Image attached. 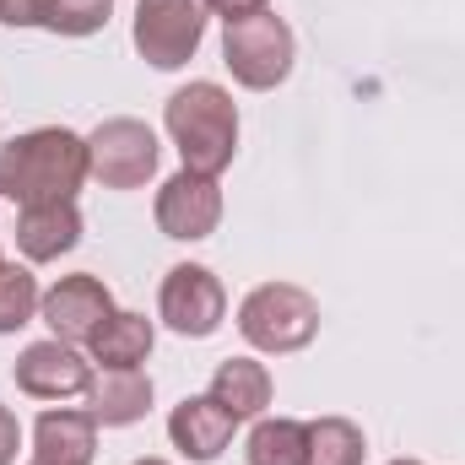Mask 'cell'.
I'll use <instances>...</instances> for the list:
<instances>
[{
    "instance_id": "cell-1",
    "label": "cell",
    "mask_w": 465,
    "mask_h": 465,
    "mask_svg": "<svg viewBox=\"0 0 465 465\" xmlns=\"http://www.w3.org/2000/svg\"><path fill=\"white\" fill-rule=\"evenodd\" d=\"M87 135L65 124H44L27 135H11L0 146V195L22 206H49V201H76L87 184Z\"/></svg>"
},
{
    "instance_id": "cell-2",
    "label": "cell",
    "mask_w": 465,
    "mask_h": 465,
    "mask_svg": "<svg viewBox=\"0 0 465 465\" xmlns=\"http://www.w3.org/2000/svg\"><path fill=\"white\" fill-rule=\"evenodd\" d=\"M163 124L184 157V168L195 173H212L223 179V168H232V152H238V109H232V93L217 82H190L168 98Z\"/></svg>"
},
{
    "instance_id": "cell-3",
    "label": "cell",
    "mask_w": 465,
    "mask_h": 465,
    "mask_svg": "<svg viewBox=\"0 0 465 465\" xmlns=\"http://www.w3.org/2000/svg\"><path fill=\"white\" fill-rule=\"evenodd\" d=\"M238 336L265 357L303 351L320 336V303L298 282H260L238 303Z\"/></svg>"
},
{
    "instance_id": "cell-4",
    "label": "cell",
    "mask_w": 465,
    "mask_h": 465,
    "mask_svg": "<svg viewBox=\"0 0 465 465\" xmlns=\"http://www.w3.org/2000/svg\"><path fill=\"white\" fill-rule=\"evenodd\" d=\"M292 60H298V38L276 11H260V16H243V22L223 27V65L249 93L282 87L292 76Z\"/></svg>"
},
{
    "instance_id": "cell-5",
    "label": "cell",
    "mask_w": 465,
    "mask_h": 465,
    "mask_svg": "<svg viewBox=\"0 0 465 465\" xmlns=\"http://www.w3.org/2000/svg\"><path fill=\"white\" fill-rule=\"evenodd\" d=\"M206 0H135V54L152 65V71H179L195 60L201 38H206Z\"/></svg>"
},
{
    "instance_id": "cell-6",
    "label": "cell",
    "mask_w": 465,
    "mask_h": 465,
    "mask_svg": "<svg viewBox=\"0 0 465 465\" xmlns=\"http://www.w3.org/2000/svg\"><path fill=\"white\" fill-rule=\"evenodd\" d=\"M157 314L173 336H190V341H206L223 331L228 320V287L217 282V271L206 265H173L163 276V292H157Z\"/></svg>"
},
{
    "instance_id": "cell-7",
    "label": "cell",
    "mask_w": 465,
    "mask_h": 465,
    "mask_svg": "<svg viewBox=\"0 0 465 465\" xmlns=\"http://www.w3.org/2000/svg\"><path fill=\"white\" fill-rule=\"evenodd\" d=\"M87 173L104 190H141L157 173V135L141 119H104L87 135Z\"/></svg>"
},
{
    "instance_id": "cell-8",
    "label": "cell",
    "mask_w": 465,
    "mask_h": 465,
    "mask_svg": "<svg viewBox=\"0 0 465 465\" xmlns=\"http://www.w3.org/2000/svg\"><path fill=\"white\" fill-rule=\"evenodd\" d=\"M114 314V292L104 287V276L93 271H76V276H60L44 303H38V320L49 325L54 341H71V347H87L93 331Z\"/></svg>"
},
{
    "instance_id": "cell-9",
    "label": "cell",
    "mask_w": 465,
    "mask_h": 465,
    "mask_svg": "<svg viewBox=\"0 0 465 465\" xmlns=\"http://www.w3.org/2000/svg\"><path fill=\"white\" fill-rule=\"evenodd\" d=\"M157 228L179 243H201L212 238L223 223V184L212 173H195V168H179L173 179H163L157 190Z\"/></svg>"
},
{
    "instance_id": "cell-10",
    "label": "cell",
    "mask_w": 465,
    "mask_h": 465,
    "mask_svg": "<svg viewBox=\"0 0 465 465\" xmlns=\"http://www.w3.org/2000/svg\"><path fill=\"white\" fill-rule=\"evenodd\" d=\"M11 379H16V390L33 395V401H71V395H87L98 373H93V362L71 347V341H54V336H49V341L22 347Z\"/></svg>"
},
{
    "instance_id": "cell-11",
    "label": "cell",
    "mask_w": 465,
    "mask_h": 465,
    "mask_svg": "<svg viewBox=\"0 0 465 465\" xmlns=\"http://www.w3.org/2000/svg\"><path fill=\"white\" fill-rule=\"evenodd\" d=\"M232 428H238V422H232L212 395H184V401L168 411V439H173V450L195 465L217 460L232 444Z\"/></svg>"
},
{
    "instance_id": "cell-12",
    "label": "cell",
    "mask_w": 465,
    "mask_h": 465,
    "mask_svg": "<svg viewBox=\"0 0 465 465\" xmlns=\"http://www.w3.org/2000/svg\"><path fill=\"white\" fill-rule=\"evenodd\" d=\"M82 243V212L76 201H49V206H22L16 212V249L27 265H49Z\"/></svg>"
},
{
    "instance_id": "cell-13",
    "label": "cell",
    "mask_w": 465,
    "mask_h": 465,
    "mask_svg": "<svg viewBox=\"0 0 465 465\" xmlns=\"http://www.w3.org/2000/svg\"><path fill=\"white\" fill-rule=\"evenodd\" d=\"M206 395L228 411L232 422H260L271 395H276V384H271V368L260 357H228V362H217Z\"/></svg>"
},
{
    "instance_id": "cell-14",
    "label": "cell",
    "mask_w": 465,
    "mask_h": 465,
    "mask_svg": "<svg viewBox=\"0 0 465 465\" xmlns=\"http://www.w3.org/2000/svg\"><path fill=\"white\" fill-rule=\"evenodd\" d=\"M98 455V422L93 411H44L33 422V460H49V465H93Z\"/></svg>"
},
{
    "instance_id": "cell-15",
    "label": "cell",
    "mask_w": 465,
    "mask_h": 465,
    "mask_svg": "<svg viewBox=\"0 0 465 465\" xmlns=\"http://www.w3.org/2000/svg\"><path fill=\"white\" fill-rule=\"evenodd\" d=\"M87 411L98 428H130L152 411V379L141 368H104L87 390Z\"/></svg>"
},
{
    "instance_id": "cell-16",
    "label": "cell",
    "mask_w": 465,
    "mask_h": 465,
    "mask_svg": "<svg viewBox=\"0 0 465 465\" xmlns=\"http://www.w3.org/2000/svg\"><path fill=\"white\" fill-rule=\"evenodd\" d=\"M152 347H157V325L146 314H130V309H114L87 341L93 362H104V368H141Z\"/></svg>"
},
{
    "instance_id": "cell-17",
    "label": "cell",
    "mask_w": 465,
    "mask_h": 465,
    "mask_svg": "<svg viewBox=\"0 0 465 465\" xmlns=\"http://www.w3.org/2000/svg\"><path fill=\"white\" fill-rule=\"evenodd\" d=\"M249 465H303L309 460V422L292 417H260L249 444H243Z\"/></svg>"
},
{
    "instance_id": "cell-18",
    "label": "cell",
    "mask_w": 465,
    "mask_h": 465,
    "mask_svg": "<svg viewBox=\"0 0 465 465\" xmlns=\"http://www.w3.org/2000/svg\"><path fill=\"white\" fill-rule=\"evenodd\" d=\"M368 444L351 417H314L309 422V460L303 465H362Z\"/></svg>"
},
{
    "instance_id": "cell-19",
    "label": "cell",
    "mask_w": 465,
    "mask_h": 465,
    "mask_svg": "<svg viewBox=\"0 0 465 465\" xmlns=\"http://www.w3.org/2000/svg\"><path fill=\"white\" fill-rule=\"evenodd\" d=\"M44 292H38V276L16 260H0V336H16L22 325H33Z\"/></svg>"
},
{
    "instance_id": "cell-20",
    "label": "cell",
    "mask_w": 465,
    "mask_h": 465,
    "mask_svg": "<svg viewBox=\"0 0 465 465\" xmlns=\"http://www.w3.org/2000/svg\"><path fill=\"white\" fill-rule=\"evenodd\" d=\"M114 0H38V27L60 38H93L109 27Z\"/></svg>"
},
{
    "instance_id": "cell-21",
    "label": "cell",
    "mask_w": 465,
    "mask_h": 465,
    "mask_svg": "<svg viewBox=\"0 0 465 465\" xmlns=\"http://www.w3.org/2000/svg\"><path fill=\"white\" fill-rule=\"evenodd\" d=\"M206 11H212V16H223V22H243V16L271 11V0H206Z\"/></svg>"
},
{
    "instance_id": "cell-22",
    "label": "cell",
    "mask_w": 465,
    "mask_h": 465,
    "mask_svg": "<svg viewBox=\"0 0 465 465\" xmlns=\"http://www.w3.org/2000/svg\"><path fill=\"white\" fill-rule=\"evenodd\" d=\"M16 450H22V422H16L11 406H0V465L16 460Z\"/></svg>"
},
{
    "instance_id": "cell-23",
    "label": "cell",
    "mask_w": 465,
    "mask_h": 465,
    "mask_svg": "<svg viewBox=\"0 0 465 465\" xmlns=\"http://www.w3.org/2000/svg\"><path fill=\"white\" fill-rule=\"evenodd\" d=\"M5 27H38V0H0Z\"/></svg>"
},
{
    "instance_id": "cell-24",
    "label": "cell",
    "mask_w": 465,
    "mask_h": 465,
    "mask_svg": "<svg viewBox=\"0 0 465 465\" xmlns=\"http://www.w3.org/2000/svg\"><path fill=\"white\" fill-rule=\"evenodd\" d=\"M130 465H168V460H157V455H146V460H130Z\"/></svg>"
},
{
    "instance_id": "cell-25",
    "label": "cell",
    "mask_w": 465,
    "mask_h": 465,
    "mask_svg": "<svg viewBox=\"0 0 465 465\" xmlns=\"http://www.w3.org/2000/svg\"><path fill=\"white\" fill-rule=\"evenodd\" d=\"M390 465H422V460H390Z\"/></svg>"
},
{
    "instance_id": "cell-26",
    "label": "cell",
    "mask_w": 465,
    "mask_h": 465,
    "mask_svg": "<svg viewBox=\"0 0 465 465\" xmlns=\"http://www.w3.org/2000/svg\"><path fill=\"white\" fill-rule=\"evenodd\" d=\"M27 465H49V460H27Z\"/></svg>"
},
{
    "instance_id": "cell-27",
    "label": "cell",
    "mask_w": 465,
    "mask_h": 465,
    "mask_svg": "<svg viewBox=\"0 0 465 465\" xmlns=\"http://www.w3.org/2000/svg\"><path fill=\"white\" fill-rule=\"evenodd\" d=\"M0 260H5V254H0Z\"/></svg>"
}]
</instances>
